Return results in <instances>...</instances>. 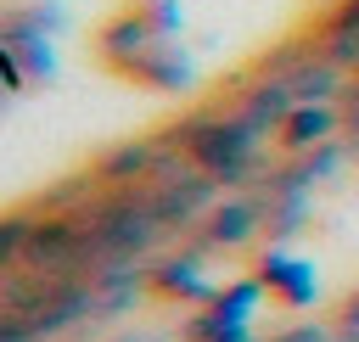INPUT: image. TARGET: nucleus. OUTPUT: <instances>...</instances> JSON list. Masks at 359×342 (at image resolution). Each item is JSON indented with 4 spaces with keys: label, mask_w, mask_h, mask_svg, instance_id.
Returning a JSON list of instances; mask_svg holds the SVG:
<instances>
[{
    "label": "nucleus",
    "mask_w": 359,
    "mask_h": 342,
    "mask_svg": "<svg viewBox=\"0 0 359 342\" xmlns=\"http://www.w3.org/2000/svg\"><path fill=\"white\" fill-rule=\"evenodd\" d=\"M174 146H185L219 185H247L264 174V146L269 135H258L236 107H202L191 118H180L174 129Z\"/></svg>",
    "instance_id": "obj_1"
},
{
    "label": "nucleus",
    "mask_w": 359,
    "mask_h": 342,
    "mask_svg": "<svg viewBox=\"0 0 359 342\" xmlns=\"http://www.w3.org/2000/svg\"><path fill=\"white\" fill-rule=\"evenodd\" d=\"M342 129H348V112H342V101H303V107L286 118V129H280L275 140H280V151L303 157V151H320V146H331Z\"/></svg>",
    "instance_id": "obj_2"
},
{
    "label": "nucleus",
    "mask_w": 359,
    "mask_h": 342,
    "mask_svg": "<svg viewBox=\"0 0 359 342\" xmlns=\"http://www.w3.org/2000/svg\"><path fill=\"white\" fill-rule=\"evenodd\" d=\"M264 224H269L264 196H230V202H219V207L208 213V224H202V247H196V252H208V247H247Z\"/></svg>",
    "instance_id": "obj_3"
},
{
    "label": "nucleus",
    "mask_w": 359,
    "mask_h": 342,
    "mask_svg": "<svg viewBox=\"0 0 359 342\" xmlns=\"http://www.w3.org/2000/svg\"><path fill=\"white\" fill-rule=\"evenodd\" d=\"M236 112H241V118H247L258 135H269V140H275V135L286 129V118L297 112V95H292L280 78H264V73H252V78H247V90L236 95Z\"/></svg>",
    "instance_id": "obj_4"
},
{
    "label": "nucleus",
    "mask_w": 359,
    "mask_h": 342,
    "mask_svg": "<svg viewBox=\"0 0 359 342\" xmlns=\"http://www.w3.org/2000/svg\"><path fill=\"white\" fill-rule=\"evenodd\" d=\"M157 157H163V135H146V140H123L112 146L101 163H95V179L107 191H123V185H146L157 174Z\"/></svg>",
    "instance_id": "obj_5"
},
{
    "label": "nucleus",
    "mask_w": 359,
    "mask_h": 342,
    "mask_svg": "<svg viewBox=\"0 0 359 342\" xmlns=\"http://www.w3.org/2000/svg\"><path fill=\"white\" fill-rule=\"evenodd\" d=\"M157 45H163V22H151L146 11H129V17L107 22V34H101V50H107L118 67H129V73H135Z\"/></svg>",
    "instance_id": "obj_6"
},
{
    "label": "nucleus",
    "mask_w": 359,
    "mask_h": 342,
    "mask_svg": "<svg viewBox=\"0 0 359 342\" xmlns=\"http://www.w3.org/2000/svg\"><path fill=\"white\" fill-rule=\"evenodd\" d=\"M34 224H39V207L0 213V280L22 269V258H28V241H34Z\"/></svg>",
    "instance_id": "obj_7"
},
{
    "label": "nucleus",
    "mask_w": 359,
    "mask_h": 342,
    "mask_svg": "<svg viewBox=\"0 0 359 342\" xmlns=\"http://www.w3.org/2000/svg\"><path fill=\"white\" fill-rule=\"evenodd\" d=\"M151 286L157 292H174V297H202V303H213L219 292L202 280V264H196V252H185V258H168V264H157V275H151Z\"/></svg>",
    "instance_id": "obj_8"
},
{
    "label": "nucleus",
    "mask_w": 359,
    "mask_h": 342,
    "mask_svg": "<svg viewBox=\"0 0 359 342\" xmlns=\"http://www.w3.org/2000/svg\"><path fill=\"white\" fill-rule=\"evenodd\" d=\"M320 56H331L342 73H359V22H342V17H325L320 34H314Z\"/></svg>",
    "instance_id": "obj_9"
},
{
    "label": "nucleus",
    "mask_w": 359,
    "mask_h": 342,
    "mask_svg": "<svg viewBox=\"0 0 359 342\" xmlns=\"http://www.w3.org/2000/svg\"><path fill=\"white\" fill-rule=\"evenodd\" d=\"M337 331H325V325H292V331H280V336H269V342H331Z\"/></svg>",
    "instance_id": "obj_10"
},
{
    "label": "nucleus",
    "mask_w": 359,
    "mask_h": 342,
    "mask_svg": "<svg viewBox=\"0 0 359 342\" xmlns=\"http://www.w3.org/2000/svg\"><path fill=\"white\" fill-rule=\"evenodd\" d=\"M337 331H342L348 342H359V292L342 303V314H337Z\"/></svg>",
    "instance_id": "obj_11"
},
{
    "label": "nucleus",
    "mask_w": 359,
    "mask_h": 342,
    "mask_svg": "<svg viewBox=\"0 0 359 342\" xmlns=\"http://www.w3.org/2000/svg\"><path fill=\"white\" fill-rule=\"evenodd\" d=\"M342 112H348V135L359 140V73H353V84H348V95H342Z\"/></svg>",
    "instance_id": "obj_12"
},
{
    "label": "nucleus",
    "mask_w": 359,
    "mask_h": 342,
    "mask_svg": "<svg viewBox=\"0 0 359 342\" xmlns=\"http://www.w3.org/2000/svg\"><path fill=\"white\" fill-rule=\"evenodd\" d=\"M331 17H342V22H359V0H342V6L331 11Z\"/></svg>",
    "instance_id": "obj_13"
},
{
    "label": "nucleus",
    "mask_w": 359,
    "mask_h": 342,
    "mask_svg": "<svg viewBox=\"0 0 359 342\" xmlns=\"http://www.w3.org/2000/svg\"><path fill=\"white\" fill-rule=\"evenodd\" d=\"M123 342H140V336H123Z\"/></svg>",
    "instance_id": "obj_14"
}]
</instances>
